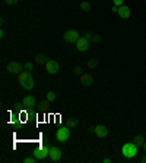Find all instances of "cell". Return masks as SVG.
Listing matches in <instances>:
<instances>
[{"instance_id":"6da1fadb","label":"cell","mask_w":146,"mask_h":163,"mask_svg":"<svg viewBox=\"0 0 146 163\" xmlns=\"http://www.w3.org/2000/svg\"><path fill=\"white\" fill-rule=\"evenodd\" d=\"M137 148H139V147L136 146L133 141H132V143H126V144L121 147V154H123V157H126V159H133L137 156Z\"/></svg>"},{"instance_id":"7a4b0ae2","label":"cell","mask_w":146,"mask_h":163,"mask_svg":"<svg viewBox=\"0 0 146 163\" xmlns=\"http://www.w3.org/2000/svg\"><path fill=\"white\" fill-rule=\"evenodd\" d=\"M56 138L57 141H60V143H66V141L70 138V128L69 126H62V128H59L56 131Z\"/></svg>"},{"instance_id":"3957f363","label":"cell","mask_w":146,"mask_h":163,"mask_svg":"<svg viewBox=\"0 0 146 163\" xmlns=\"http://www.w3.org/2000/svg\"><path fill=\"white\" fill-rule=\"evenodd\" d=\"M50 148H51V147L43 144L38 150H35V152H34V157L37 159V160H44V159H47L48 156H50Z\"/></svg>"},{"instance_id":"277c9868","label":"cell","mask_w":146,"mask_h":163,"mask_svg":"<svg viewBox=\"0 0 146 163\" xmlns=\"http://www.w3.org/2000/svg\"><path fill=\"white\" fill-rule=\"evenodd\" d=\"M63 38H64V41L69 43V44L76 43V41L79 40V33L76 31V29H67V31L64 33V35H63Z\"/></svg>"},{"instance_id":"5b68a950","label":"cell","mask_w":146,"mask_h":163,"mask_svg":"<svg viewBox=\"0 0 146 163\" xmlns=\"http://www.w3.org/2000/svg\"><path fill=\"white\" fill-rule=\"evenodd\" d=\"M44 68H45V71H47V73H50V75H56V73L59 72V69H60L59 63H57L56 60H51V59H48V60L45 62Z\"/></svg>"},{"instance_id":"8992f818","label":"cell","mask_w":146,"mask_h":163,"mask_svg":"<svg viewBox=\"0 0 146 163\" xmlns=\"http://www.w3.org/2000/svg\"><path fill=\"white\" fill-rule=\"evenodd\" d=\"M50 160L51 162H60L63 157V152L62 148H59V147H51L50 148Z\"/></svg>"},{"instance_id":"52a82bcc","label":"cell","mask_w":146,"mask_h":163,"mask_svg":"<svg viewBox=\"0 0 146 163\" xmlns=\"http://www.w3.org/2000/svg\"><path fill=\"white\" fill-rule=\"evenodd\" d=\"M6 68H7V71H9L10 73H13V75H19V73L23 71V68L25 66H22L21 63H18V62H9Z\"/></svg>"},{"instance_id":"ba28073f","label":"cell","mask_w":146,"mask_h":163,"mask_svg":"<svg viewBox=\"0 0 146 163\" xmlns=\"http://www.w3.org/2000/svg\"><path fill=\"white\" fill-rule=\"evenodd\" d=\"M92 132H94V135L98 137V138H105V137L108 135L107 126H104V125H96L95 128L92 130Z\"/></svg>"},{"instance_id":"9c48e42d","label":"cell","mask_w":146,"mask_h":163,"mask_svg":"<svg viewBox=\"0 0 146 163\" xmlns=\"http://www.w3.org/2000/svg\"><path fill=\"white\" fill-rule=\"evenodd\" d=\"M117 15L120 18H123V19H127V18H130V15H132V11H130L129 6L123 5V6H120V7L117 9Z\"/></svg>"},{"instance_id":"30bf717a","label":"cell","mask_w":146,"mask_h":163,"mask_svg":"<svg viewBox=\"0 0 146 163\" xmlns=\"http://www.w3.org/2000/svg\"><path fill=\"white\" fill-rule=\"evenodd\" d=\"M76 49L79 51H86L89 49V41L86 38H83V37H79V40L76 41Z\"/></svg>"},{"instance_id":"8fae6325","label":"cell","mask_w":146,"mask_h":163,"mask_svg":"<svg viewBox=\"0 0 146 163\" xmlns=\"http://www.w3.org/2000/svg\"><path fill=\"white\" fill-rule=\"evenodd\" d=\"M80 84L83 85V87H91V85L94 84L92 75H91V73H82V75H80Z\"/></svg>"},{"instance_id":"7c38bea8","label":"cell","mask_w":146,"mask_h":163,"mask_svg":"<svg viewBox=\"0 0 146 163\" xmlns=\"http://www.w3.org/2000/svg\"><path fill=\"white\" fill-rule=\"evenodd\" d=\"M35 106V97L34 96H26L22 100V107L23 109H32Z\"/></svg>"},{"instance_id":"4fadbf2b","label":"cell","mask_w":146,"mask_h":163,"mask_svg":"<svg viewBox=\"0 0 146 163\" xmlns=\"http://www.w3.org/2000/svg\"><path fill=\"white\" fill-rule=\"evenodd\" d=\"M21 87H22L23 90H32V88H34V78L31 77V78H28L26 81H22V82H21Z\"/></svg>"},{"instance_id":"5bb4252c","label":"cell","mask_w":146,"mask_h":163,"mask_svg":"<svg viewBox=\"0 0 146 163\" xmlns=\"http://www.w3.org/2000/svg\"><path fill=\"white\" fill-rule=\"evenodd\" d=\"M64 125L69 126L70 130H73V128H76V126L79 125V122H78V119L76 118H67L66 121H64Z\"/></svg>"},{"instance_id":"9a60e30c","label":"cell","mask_w":146,"mask_h":163,"mask_svg":"<svg viewBox=\"0 0 146 163\" xmlns=\"http://www.w3.org/2000/svg\"><path fill=\"white\" fill-rule=\"evenodd\" d=\"M31 77H32V75H31V71H26V69H25V71H22V72L18 75V79H19V82H22V81H26V79L31 78Z\"/></svg>"},{"instance_id":"2e32d148","label":"cell","mask_w":146,"mask_h":163,"mask_svg":"<svg viewBox=\"0 0 146 163\" xmlns=\"http://www.w3.org/2000/svg\"><path fill=\"white\" fill-rule=\"evenodd\" d=\"M133 143H135L137 147H143V144H145V137L143 135H136L135 138H133Z\"/></svg>"},{"instance_id":"e0dca14e","label":"cell","mask_w":146,"mask_h":163,"mask_svg":"<svg viewBox=\"0 0 146 163\" xmlns=\"http://www.w3.org/2000/svg\"><path fill=\"white\" fill-rule=\"evenodd\" d=\"M57 96H56V93L54 91H48L47 94H45V100H48L50 103H53V101H56Z\"/></svg>"},{"instance_id":"ac0fdd59","label":"cell","mask_w":146,"mask_h":163,"mask_svg":"<svg viewBox=\"0 0 146 163\" xmlns=\"http://www.w3.org/2000/svg\"><path fill=\"white\" fill-rule=\"evenodd\" d=\"M80 9H82L83 12H91V3L89 2H86V0L80 2Z\"/></svg>"},{"instance_id":"d6986e66","label":"cell","mask_w":146,"mask_h":163,"mask_svg":"<svg viewBox=\"0 0 146 163\" xmlns=\"http://www.w3.org/2000/svg\"><path fill=\"white\" fill-rule=\"evenodd\" d=\"M47 60H48V59L45 56H43V55H38V56L35 57V63H37V65H45Z\"/></svg>"},{"instance_id":"ffe728a7","label":"cell","mask_w":146,"mask_h":163,"mask_svg":"<svg viewBox=\"0 0 146 163\" xmlns=\"http://www.w3.org/2000/svg\"><path fill=\"white\" fill-rule=\"evenodd\" d=\"M48 107H50V101L45 100V101H43V103L39 104V110H41V112H45Z\"/></svg>"},{"instance_id":"44dd1931","label":"cell","mask_w":146,"mask_h":163,"mask_svg":"<svg viewBox=\"0 0 146 163\" xmlns=\"http://www.w3.org/2000/svg\"><path fill=\"white\" fill-rule=\"evenodd\" d=\"M96 66H98V60H96V59H91V60H88V68H89V69H95Z\"/></svg>"},{"instance_id":"7402d4cb","label":"cell","mask_w":146,"mask_h":163,"mask_svg":"<svg viewBox=\"0 0 146 163\" xmlns=\"http://www.w3.org/2000/svg\"><path fill=\"white\" fill-rule=\"evenodd\" d=\"M124 5V0H112V6H117V7H120V6Z\"/></svg>"},{"instance_id":"603a6c76","label":"cell","mask_w":146,"mask_h":163,"mask_svg":"<svg viewBox=\"0 0 146 163\" xmlns=\"http://www.w3.org/2000/svg\"><path fill=\"white\" fill-rule=\"evenodd\" d=\"M73 73H75V75H79V77H80V75L83 73V72H82V68H80V66H76L75 69H73Z\"/></svg>"},{"instance_id":"cb8c5ba5","label":"cell","mask_w":146,"mask_h":163,"mask_svg":"<svg viewBox=\"0 0 146 163\" xmlns=\"http://www.w3.org/2000/svg\"><path fill=\"white\" fill-rule=\"evenodd\" d=\"M92 41H94V43H99V41H101V35H99V34H94Z\"/></svg>"},{"instance_id":"d4e9b609","label":"cell","mask_w":146,"mask_h":163,"mask_svg":"<svg viewBox=\"0 0 146 163\" xmlns=\"http://www.w3.org/2000/svg\"><path fill=\"white\" fill-rule=\"evenodd\" d=\"M19 0H5V5H7V6H13V5H16Z\"/></svg>"},{"instance_id":"484cf974","label":"cell","mask_w":146,"mask_h":163,"mask_svg":"<svg viewBox=\"0 0 146 163\" xmlns=\"http://www.w3.org/2000/svg\"><path fill=\"white\" fill-rule=\"evenodd\" d=\"M23 66H25V69H26V71H32L34 65H32V62H26L25 65H23Z\"/></svg>"},{"instance_id":"4316f807","label":"cell","mask_w":146,"mask_h":163,"mask_svg":"<svg viewBox=\"0 0 146 163\" xmlns=\"http://www.w3.org/2000/svg\"><path fill=\"white\" fill-rule=\"evenodd\" d=\"M92 37H94V34H92V33H85L83 34V38H86L88 41H91V40H92Z\"/></svg>"},{"instance_id":"83f0119b","label":"cell","mask_w":146,"mask_h":163,"mask_svg":"<svg viewBox=\"0 0 146 163\" xmlns=\"http://www.w3.org/2000/svg\"><path fill=\"white\" fill-rule=\"evenodd\" d=\"M35 160H37L35 157H25L23 159V163H34Z\"/></svg>"},{"instance_id":"f1b7e54d","label":"cell","mask_w":146,"mask_h":163,"mask_svg":"<svg viewBox=\"0 0 146 163\" xmlns=\"http://www.w3.org/2000/svg\"><path fill=\"white\" fill-rule=\"evenodd\" d=\"M102 162H104V163H111V159H110V157H105L104 160H102Z\"/></svg>"},{"instance_id":"f546056e","label":"cell","mask_w":146,"mask_h":163,"mask_svg":"<svg viewBox=\"0 0 146 163\" xmlns=\"http://www.w3.org/2000/svg\"><path fill=\"white\" fill-rule=\"evenodd\" d=\"M0 38H5V31L3 29H0Z\"/></svg>"},{"instance_id":"4dcf8cb0","label":"cell","mask_w":146,"mask_h":163,"mask_svg":"<svg viewBox=\"0 0 146 163\" xmlns=\"http://www.w3.org/2000/svg\"><path fill=\"white\" fill-rule=\"evenodd\" d=\"M117 9H118L117 6H112V9H111V11H112V12H116V13H117Z\"/></svg>"},{"instance_id":"1f68e13d","label":"cell","mask_w":146,"mask_h":163,"mask_svg":"<svg viewBox=\"0 0 146 163\" xmlns=\"http://www.w3.org/2000/svg\"><path fill=\"white\" fill-rule=\"evenodd\" d=\"M142 163H146V156H145L143 159H142Z\"/></svg>"},{"instance_id":"d6a6232c","label":"cell","mask_w":146,"mask_h":163,"mask_svg":"<svg viewBox=\"0 0 146 163\" xmlns=\"http://www.w3.org/2000/svg\"><path fill=\"white\" fill-rule=\"evenodd\" d=\"M143 148H145V153H146V143H145V144H143Z\"/></svg>"}]
</instances>
